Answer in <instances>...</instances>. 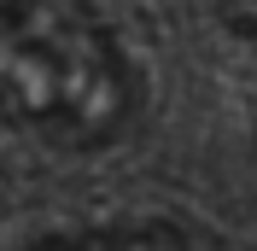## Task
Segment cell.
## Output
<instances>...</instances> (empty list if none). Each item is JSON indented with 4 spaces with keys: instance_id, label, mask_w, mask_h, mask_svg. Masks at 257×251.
I'll use <instances>...</instances> for the list:
<instances>
[{
    "instance_id": "6da1fadb",
    "label": "cell",
    "mask_w": 257,
    "mask_h": 251,
    "mask_svg": "<svg viewBox=\"0 0 257 251\" xmlns=\"http://www.w3.org/2000/svg\"><path fill=\"white\" fill-rule=\"evenodd\" d=\"M141 105L99 0H0V111L53 141H105Z\"/></svg>"
}]
</instances>
